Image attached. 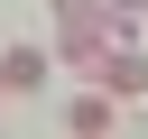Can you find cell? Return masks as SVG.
Returning <instances> with one entry per match:
<instances>
[{
    "mask_svg": "<svg viewBox=\"0 0 148 139\" xmlns=\"http://www.w3.org/2000/svg\"><path fill=\"white\" fill-rule=\"evenodd\" d=\"M111 19H120L111 0H56V46H65L74 65H92V56L111 46Z\"/></svg>",
    "mask_w": 148,
    "mask_h": 139,
    "instance_id": "cell-1",
    "label": "cell"
},
{
    "mask_svg": "<svg viewBox=\"0 0 148 139\" xmlns=\"http://www.w3.org/2000/svg\"><path fill=\"white\" fill-rule=\"evenodd\" d=\"M92 74H102V93H148V65H139V56H120V46H102V56H92Z\"/></svg>",
    "mask_w": 148,
    "mask_h": 139,
    "instance_id": "cell-2",
    "label": "cell"
},
{
    "mask_svg": "<svg viewBox=\"0 0 148 139\" xmlns=\"http://www.w3.org/2000/svg\"><path fill=\"white\" fill-rule=\"evenodd\" d=\"M65 130H111V93H74V111H65Z\"/></svg>",
    "mask_w": 148,
    "mask_h": 139,
    "instance_id": "cell-3",
    "label": "cell"
},
{
    "mask_svg": "<svg viewBox=\"0 0 148 139\" xmlns=\"http://www.w3.org/2000/svg\"><path fill=\"white\" fill-rule=\"evenodd\" d=\"M0 74H9V93H28V83L46 74V56H28V46H9V56H0Z\"/></svg>",
    "mask_w": 148,
    "mask_h": 139,
    "instance_id": "cell-4",
    "label": "cell"
},
{
    "mask_svg": "<svg viewBox=\"0 0 148 139\" xmlns=\"http://www.w3.org/2000/svg\"><path fill=\"white\" fill-rule=\"evenodd\" d=\"M111 9H120V19H148V0H111Z\"/></svg>",
    "mask_w": 148,
    "mask_h": 139,
    "instance_id": "cell-5",
    "label": "cell"
},
{
    "mask_svg": "<svg viewBox=\"0 0 148 139\" xmlns=\"http://www.w3.org/2000/svg\"><path fill=\"white\" fill-rule=\"evenodd\" d=\"M0 83H9V74H0Z\"/></svg>",
    "mask_w": 148,
    "mask_h": 139,
    "instance_id": "cell-6",
    "label": "cell"
}]
</instances>
